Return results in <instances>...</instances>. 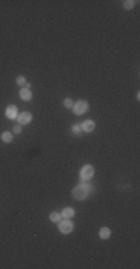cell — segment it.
Returning <instances> with one entry per match:
<instances>
[{"label": "cell", "mask_w": 140, "mask_h": 269, "mask_svg": "<svg viewBox=\"0 0 140 269\" xmlns=\"http://www.w3.org/2000/svg\"><path fill=\"white\" fill-rule=\"evenodd\" d=\"M80 126H82V130H84V132H88V133H89V132H93L94 129H95V123L91 121V120H87V121H84Z\"/></svg>", "instance_id": "6"}, {"label": "cell", "mask_w": 140, "mask_h": 269, "mask_svg": "<svg viewBox=\"0 0 140 269\" xmlns=\"http://www.w3.org/2000/svg\"><path fill=\"white\" fill-rule=\"evenodd\" d=\"M13 133H21V126H15L13 127Z\"/></svg>", "instance_id": "17"}, {"label": "cell", "mask_w": 140, "mask_h": 269, "mask_svg": "<svg viewBox=\"0 0 140 269\" xmlns=\"http://www.w3.org/2000/svg\"><path fill=\"white\" fill-rule=\"evenodd\" d=\"M6 117L7 118H11V120L17 118V117H18V114H17V106H13V105L7 106L6 108Z\"/></svg>", "instance_id": "7"}, {"label": "cell", "mask_w": 140, "mask_h": 269, "mask_svg": "<svg viewBox=\"0 0 140 269\" xmlns=\"http://www.w3.org/2000/svg\"><path fill=\"white\" fill-rule=\"evenodd\" d=\"M12 138H13V134L11 133V132H5V133L2 134V141H3V142H6V144H9V142H12Z\"/></svg>", "instance_id": "10"}, {"label": "cell", "mask_w": 140, "mask_h": 269, "mask_svg": "<svg viewBox=\"0 0 140 269\" xmlns=\"http://www.w3.org/2000/svg\"><path fill=\"white\" fill-rule=\"evenodd\" d=\"M110 236V230L107 227H103V229H100V238L101 239H107Z\"/></svg>", "instance_id": "11"}, {"label": "cell", "mask_w": 140, "mask_h": 269, "mask_svg": "<svg viewBox=\"0 0 140 269\" xmlns=\"http://www.w3.org/2000/svg\"><path fill=\"white\" fill-rule=\"evenodd\" d=\"M75 215V209L73 208H64L63 212H61V217L63 218H72Z\"/></svg>", "instance_id": "9"}, {"label": "cell", "mask_w": 140, "mask_h": 269, "mask_svg": "<svg viewBox=\"0 0 140 269\" xmlns=\"http://www.w3.org/2000/svg\"><path fill=\"white\" fill-rule=\"evenodd\" d=\"M17 84H18V85H24V84H26L24 76H18V78H17Z\"/></svg>", "instance_id": "16"}, {"label": "cell", "mask_w": 140, "mask_h": 269, "mask_svg": "<svg viewBox=\"0 0 140 269\" xmlns=\"http://www.w3.org/2000/svg\"><path fill=\"white\" fill-rule=\"evenodd\" d=\"M49 218H51V221H54V223H60L61 221V215L58 214V212H52V214L49 215Z\"/></svg>", "instance_id": "12"}, {"label": "cell", "mask_w": 140, "mask_h": 269, "mask_svg": "<svg viewBox=\"0 0 140 269\" xmlns=\"http://www.w3.org/2000/svg\"><path fill=\"white\" fill-rule=\"evenodd\" d=\"M134 3H136V2H133V0H125V2H124V8H125V9H133Z\"/></svg>", "instance_id": "13"}, {"label": "cell", "mask_w": 140, "mask_h": 269, "mask_svg": "<svg viewBox=\"0 0 140 269\" xmlns=\"http://www.w3.org/2000/svg\"><path fill=\"white\" fill-rule=\"evenodd\" d=\"M64 106H66V108H72V106H73V100H72V99H66V100H64Z\"/></svg>", "instance_id": "15"}, {"label": "cell", "mask_w": 140, "mask_h": 269, "mask_svg": "<svg viewBox=\"0 0 140 269\" xmlns=\"http://www.w3.org/2000/svg\"><path fill=\"white\" fill-rule=\"evenodd\" d=\"M93 175H94V168L91 165H87V166H84V168L80 169V180H82V181L89 180Z\"/></svg>", "instance_id": "3"}, {"label": "cell", "mask_w": 140, "mask_h": 269, "mask_svg": "<svg viewBox=\"0 0 140 269\" xmlns=\"http://www.w3.org/2000/svg\"><path fill=\"white\" fill-rule=\"evenodd\" d=\"M88 195H89V185L85 184L84 181H82L80 185H78V187L73 188V197L75 199H78V200H84V199H87Z\"/></svg>", "instance_id": "1"}, {"label": "cell", "mask_w": 140, "mask_h": 269, "mask_svg": "<svg viewBox=\"0 0 140 269\" xmlns=\"http://www.w3.org/2000/svg\"><path fill=\"white\" fill-rule=\"evenodd\" d=\"M87 111H88V103L85 100H79L78 103H75V105H73V112L76 115L85 114Z\"/></svg>", "instance_id": "2"}, {"label": "cell", "mask_w": 140, "mask_h": 269, "mask_svg": "<svg viewBox=\"0 0 140 269\" xmlns=\"http://www.w3.org/2000/svg\"><path fill=\"white\" fill-rule=\"evenodd\" d=\"M20 96H21L22 100H30V99H31V91H30L28 88H21Z\"/></svg>", "instance_id": "8"}, {"label": "cell", "mask_w": 140, "mask_h": 269, "mask_svg": "<svg viewBox=\"0 0 140 269\" xmlns=\"http://www.w3.org/2000/svg\"><path fill=\"white\" fill-rule=\"evenodd\" d=\"M72 132H73L75 134H80V132H82V126H80V124H75L73 127H72Z\"/></svg>", "instance_id": "14"}, {"label": "cell", "mask_w": 140, "mask_h": 269, "mask_svg": "<svg viewBox=\"0 0 140 269\" xmlns=\"http://www.w3.org/2000/svg\"><path fill=\"white\" fill-rule=\"evenodd\" d=\"M73 230V223L69 220H63L60 221V232L61 233H70Z\"/></svg>", "instance_id": "4"}, {"label": "cell", "mask_w": 140, "mask_h": 269, "mask_svg": "<svg viewBox=\"0 0 140 269\" xmlns=\"http://www.w3.org/2000/svg\"><path fill=\"white\" fill-rule=\"evenodd\" d=\"M17 118H18V123H20V124H28V123L31 121V114H30V112H22V114L18 115Z\"/></svg>", "instance_id": "5"}]
</instances>
